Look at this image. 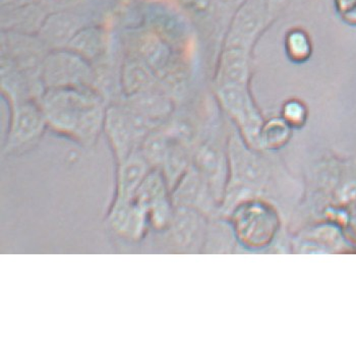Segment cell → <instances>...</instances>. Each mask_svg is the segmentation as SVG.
Here are the masks:
<instances>
[{"label":"cell","instance_id":"6da1fadb","mask_svg":"<svg viewBox=\"0 0 356 356\" xmlns=\"http://www.w3.org/2000/svg\"><path fill=\"white\" fill-rule=\"evenodd\" d=\"M38 102L49 127L86 146L93 145L104 129L106 108L94 88L46 89Z\"/></svg>","mask_w":356,"mask_h":356},{"label":"cell","instance_id":"7a4b0ae2","mask_svg":"<svg viewBox=\"0 0 356 356\" xmlns=\"http://www.w3.org/2000/svg\"><path fill=\"white\" fill-rule=\"evenodd\" d=\"M44 90L54 88H94L96 70L87 59L76 52L65 49L51 50L46 56L40 72Z\"/></svg>","mask_w":356,"mask_h":356},{"label":"cell","instance_id":"3957f363","mask_svg":"<svg viewBox=\"0 0 356 356\" xmlns=\"http://www.w3.org/2000/svg\"><path fill=\"white\" fill-rule=\"evenodd\" d=\"M148 122L124 106L113 105L105 112L104 131L108 138L112 150L118 164L127 160L137 150L140 140H144L148 134Z\"/></svg>","mask_w":356,"mask_h":356},{"label":"cell","instance_id":"277c9868","mask_svg":"<svg viewBox=\"0 0 356 356\" xmlns=\"http://www.w3.org/2000/svg\"><path fill=\"white\" fill-rule=\"evenodd\" d=\"M50 51L38 35L2 31L1 55L34 82L41 83L42 65Z\"/></svg>","mask_w":356,"mask_h":356},{"label":"cell","instance_id":"5b68a950","mask_svg":"<svg viewBox=\"0 0 356 356\" xmlns=\"http://www.w3.org/2000/svg\"><path fill=\"white\" fill-rule=\"evenodd\" d=\"M10 104V122L4 145L6 153H10L34 142L48 125L38 101L25 99Z\"/></svg>","mask_w":356,"mask_h":356},{"label":"cell","instance_id":"8992f818","mask_svg":"<svg viewBox=\"0 0 356 356\" xmlns=\"http://www.w3.org/2000/svg\"><path fill=\"white\" fill-rule=\"evenodd\" d=\"M86 26L85 17L76 12H55L46 17L37 35L50 50L65 49Z\"/></svg>","mask_w":356,"mask_h":356},{"label":"cell","instance_id":"52a82bcc","mask_svg":"<svg viewBox=\"0 0 356 356\" xmlns=\"http://www.w3.org/2000/svg\"><path fill=\"white\" fill-rule=\"evenodd\" d=\"M149 164L138 149L120 164L118 175V203L133 202L138 186L148 175Z\"/></svg>","mask_w":356,"mask_h":356},{"label":"cell","instance_id":"ba28073f","mask_svg":"<svg viewBox=\"0 0 356 356\" xmlns=\"http://www.w3.org/2000/svg\"><path fill=\"white\" fill-rule=\"evenodd\" d=\"M48 15L38 3H29L8 12H2V31L37 35Z\"/></svg>","mask_w":356,"mask_h":356},{"label":"cell","instance_id":"9c48e42d","mask_svg":"<svg viewBox=\"0 0 356 356\" xmlns=\"http://www.w3.org/2000/svg\"><path fill=\"white\" fill-rule=\"evenodd\" d=\"M155 81V72L136 55L124 61L120 83L127 98L154 89Z\"/></svg>","mask_w":356,"mask_h":356},{"label":"cell","instance_id":"30bf717a","mask_svg":"<svg viewBox=\"0 0 356 356\" xmlns=\"http://www.w3.org/2000/svg\"><path fill=\"white\" fill-rule=\"evenodd\" d=\"M105 46L104 32L100 28L87 25L72 38L67 48L93 63L103 56Z\"/></svg>","mask_w":356,"mask_h":356},{"label":"cell","instance_id":"8fae6325","mask_svg":"<svg viewBox=\"0 0 356 356\" xmlns=\"http://www.w3.org/2000/svg\"><path fill=\"white\" fill-rule=\"evenodd\" d=\"M125 106L151 124L166 113L168 102L161 94L152 89L138 95L127 97Z\"/></svg>","mask_w":356,"mask_h":356},{"label":"cell","instance_id":"7c38bea8","mask_svg":"<svg viewBox=\"0 0 356 356\" xmlns=\"http://www.w3.org/2000/svg\"><path fill=\"white\" fill-rule=\"evenodd\" d=\"M147 63L154 72H157L165 65L167 58L166 46L159 37L153 33H144L140 35L134 54Z\"/></svg>","mask_w":356,"mask_h":356},{"label":"cell","instance_id":"4fadbf2b","mask_svg":"<svg viewBox=\"0 0 356 356\" xmlns=\"http://www.w3.org/2000/svg\"><path fill=\"white\" fill-rule=\"evenodd\" d=\"M245 76V59L239 47H228L221 63V78L225 85H238Z\"/></svg>","mask_w":356,"mask_h":356},{"label":"cell","instance_id":"5bb4252c","mask_svg":"<svg viewBox=\"0 0 356 356\" xmlns=\"http://www.w3.org/2000/svg\"><path fill=\"white\" fill-rule=\"evenodd\" d=\"M140 153L149 165H156L166 157L164 138L159 134L152 133L142 140Z\"/></svg>","mask_w":356,"mask_h":356},{"label":"cell","instance_id":"9a60e30c","mask_svg":"<svg viewBox=\"0 0 356 356\" xmlns=\"http://www.w3.org/2000/svg\"><path fill=\"white\" fill-rule=\"evenodd\" d=\"M36 3L40 4L42 8L48 13L55 12H76V8L89 3L91 0H34Z\"/></svg>","mask_w":356,"mask_h":356}]
</instances>
